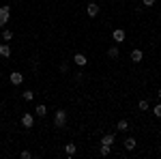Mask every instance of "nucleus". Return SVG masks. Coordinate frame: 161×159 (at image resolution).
Here are the masks:
<instances>
[{"instance_id": "nucleus-1", "label": "nucleus", "mask_w": 161, "mask_h": 159, "mask_svg": "<svg viewBox=\"0 0 161 159\" xmlns=\"http://www.w3.org/2000/svg\"><path fill=\"white\" fill-rule=\"evenodd\" d=\"M64 125H67V112H64V110H58L56 114H54V127L62 129Z\"/></svg>"}, {"instance_id": "nucleus-2", "label": "nucleus", "mask_w": 161, "mask_h": 159, "mask_svg": "<svg viewBox=\"0 0 161 159\" xmlns=\"http://www.w3.org/2000/svg\"><path fill=\"white\" fill-rule=\"evenodd\" d=\"M9 15H11V9H9V7H0V28H4V26H7Z\"/></svg>"}, {"instance_id": "nucleus-3", "label": "nucleus", "mask_w": 161, "mask_h": 159, "mask_svg": "<svg viewBox=\"0 0 161 159\" xmlns=\"http://www.w3.org/2000/svg\"><path fill=\"white\" fill-rule=\"evenodd\" d=\"M86 13H88V17H97V15H99V4L90 2V4L86 7Z\"/></svg>"}, {"instance_id": "nucleus-4", "label": "nucleus", "mask_w": 161, "mask_h": 159, "mask_svg": "<svg viewBox=\"0 0 161 159\" xmlns=\"http://www.w3.org/2000/svg\"><path fill=\"white\" fill-rule=\"evenodd\" d=\"M112 37H114V41H116V43H123V41H125V30H123V28L114 30V32H112Z\"/></svg>"}, {"instance_id": "nucleus-5", "label": "nucleus", "mask_w": 161, "mask_h": 159, "mask_svg": "<svg viewBox=\"0 0 161 159\" xmlns=\"http://www.w3.org/2000/svg\"><path fill=\"white\" fill-rule=\"evenodd\" d=\"M22 125H24V127H32V125H35V116H32V114H24V116H22Z\"/></svg>"}, {"instance_id": "nucleus-6", "label": "nucleus", "mask_w": 161, "mask_h": 159, "mask_svg": "<svg viewBox=\"0 0 161 159\" xmlns=\"http://www.w3.org/2000/svg\"><path fill=\"white\" fill-rule=\"evenodd\" d=\"M22 82H24V75L17 73V71H13V73H11V84L17 86V84H22Z\"/></svg>"}, {"instance_id": "nucleus-7", "label": "nucleus", "mask_w": 161, "mask_h": 159, "mask_svg": "<svg viewBox=\"0 0 161 159\" xmlns=\"http://www.w3.org/2000/svg\"><path fill=\"white\" fill-rule=\"evenodd\" d=\"M142 58H144L142 49H133V52H131V60L133 62H142Z\"/></svg>"}, {"instance_id": "nucleus-8", "label": "nucleus", "mask_w": 161, "mask_h": 159, "mask_svg": "<svg viewBox=\"0 0 161 159\" xmlns=\"http://www.w3.org/2000/svg\"><path fill=\"white\" fill-rule=\"evenodd\" d=\"M0 56H2V58H9V56H11V48H9L7 43L0 45Z\"/></svg>"}, {"instance_id": "nucleus-9", "label": "nucleus", "mask_w": 161, "mask_h": 159, "mask_svg": "<svg viewBox=\"0 0 161 159\" xmlns=\"http://www.w3.org/2000/svg\"><path fill=\"white\" fill-rule=\"evenodd\" d=\"M101 144H108V146H112V144H114V133H105L103 138H101Z\"/></svg>"}, {"instance_id": "nucleus-10", "label": "nucleus", "mask_w": 161, "mask_h": 159, "mask_svg": "<svg viewBox=\"0 0 161 159\" xmlns=\"http://www.w3.org/2000/svg\"><path fill=\"white\" fill-rule=\"evenodd\" d=\"M73 60H75V65L84 67V65H86V56H84V54H75V56H73Z\"/></svg>"}, {"instance_id": "nucleus-11", "label": "nucleus", "mask_w": 161, "mask_h": 159, "mask_svg": "<svg viewBox=\"0 0 161 159\" xmlns=\"http://www.w3.org/2000/svg\"><path fill=\"white\" fill-rule=\"evenodd\" d=\"M35 114H37V116H45V114H47V108L41 103V105H37V108H35Z\"/></svg>"}, {"instance_id": "nucleus-12", "label": "nucleus", "mask_w": 161, "mask_h": 159, "mask_svg": "<svg viewBox=\"0 0 161 159\" xmlns=\"http://www.w3.org/2000/svg\"><path fill=\"white\" fill-rule=\"evenodd\" d=\"M125 148H127V150H133V148H136V140H133V138H127V140H125Z\"/></svg>"}, {"instance_id": "nucleus-13", "label": "nucleus", "mask_w": 161, "mask_h": 159, "mask_svg": "<svg viewBox=\"0 0 161 159\" xmlns=\"http://www.w3.org/2000/svg\"><path fill=\"white\" fill-rule=\"evenodd\" d=\"M116 129H118V131H127V129H129V122L125 121V118H123V121H118V125H116Z\"/></svg>"}, {"instance_id": "nucleus-14", "label": "nucleus", "mask_w": 161, "mask_h": 159, "mask_svg": "<svg viewBox=\"0 0 161 159\" xmlns=\"http://www.w3.org/2000/svg\"><path fill=\"white\" fill-rule=\"evenodd\" d=\"M64 153H67L69 157H73L75 155V144H67V146H64Z\"/></svg>"}, {"instance_id": "nucleus-15", "label": "nucleus", "mask_w": 161, "mask_h": 159, "mask_svg": "<svg viewBox=\"0 0 161 159\" xmlns=\"http://www.w3.org/2000/svg\"><path fill=\"white\" fill-rule=\"evenodd\" d=\"M108 58H118V48H110L108 49Z\"/></svg>"}, {"instance_id": "nucleus-16", "label": "nucleus", "mask_w": 161, "mask_h": 159, "mask_svg": "<svg viewBox=\"0 0 161 159\" xmlns=\"http://www.w3.org/2000/svg\"><path fill=\"white\" fill-rule=\"evenodd\" d=\"M110 150H112V148L108 146V144H101V148H99V153L103 155V157H105V155H110Z\"/></svg>"}, {"instance_id": "nucleus-17", "label": "nucleus", "mask_w": 161, "mask_h": 159, "mask_svg": "<svg viewBox=\"0 0 161 159\" xmlns=\"http://www.w3.org/2000/svg\"><path fill=\"white\" fill-rule=\"evenodd\" d=\"M2 39H4V41H11L13 32H11V30H2Z\"/></svg>"}, {"instance_id": "nucleus-18", "label": "nucleus", "mask_w": 161, "mask_h": 159, "mask_svg": "<svg viewBox=\"0 0 161 159\" xmlns=\"http://www.w3.org/2000/svg\"><path fill=\"white\" fill-rule=\"evenodd\" d=\"M137 108H140V110H148V101H146V99H142V101L137 103Z\"/></svg>"}, {"instance_id": "nucleus-19", "label": "nucleus", "mask_w": 161, "mask_h": 159, "mask_svg": "<svg viewBox=\"0 0 161 159\" xmlns=\"http://www.w3.org/2000/svg\"><path fill=\"white\" fill-rule=\"evenodd\" d=\"M32 97H35L32 90H24V99H26V101H32Z\"/></svg>"}, {"instance_id": "nucleus-20", "label": "nucleus", "mask_w": 161, "mask_h": 159, "mask_svg": "<svg viewBox=\"0 0 161 159\" xmlns=\"http://www.w3.org/2000/svg\"><path fill=\"white\" fill-rule=\"evenodd\" d=\"M155 116H157V118H161V103H157V105H155Z\"/></svg>"}, {"instance_id": "nucleus-21", "label": "nucleus", "mask_w": 161, "mask_h": 159, "mask_svg": "<svg viewBox=\"0 0 161 159\" xmlns=\"http://www.w3.org/2000/svg\"><path fill=\"white\" fill-rule=\"evenodd\" d=\"M19 157H22V159H30V157H32V153H28V150H24V153H22Z\"/></svg>"}, {"instance_id": "nucleus-22", "label": "nucleus", "mask_w": 161, "mask_h": 159, "mask_svg": "<svg viewBox=\"0 0 161 159\" xmlns=\"http://www.w3.org/2000/svg\"><path fill=\"white\" fill-rule=\"evenodd\" d=\"M142 2H144V7H153L155 4V0H142Z\"/></svg>"}, {"instance_id": "nucleus-23", "label": "nucleus", "mask_w": 161, "mask_h": 159, "mask_svg": "<svg viewBox=\"0 0 161 159\" xmlns=\"http://www.w3.org/2000/svg\"><path fill=\"white\" fill-rule=\"evenodd\" d=\"M157 97H159V99H161V88H159V90H157Z\"/></svg>"}]
</instances>
